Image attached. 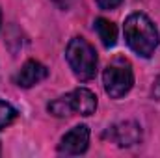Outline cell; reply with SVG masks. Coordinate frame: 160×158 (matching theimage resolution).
I'll return each instance as SVG.
<instances>
[{
  "label": "cell",
  "instance_id": "1",
  "mask_svg": "<svg viewBox=\"0 0 160 158\" xmlns=\"http://www.w3.org/2000/svg\"><path fill=\"white\" fill-rule=\"evenodd\" d=\"M123 34L130 50L142 58H151L160 43L158 30L145 13L128 15L123 24Z\"/></svg>",
  "mask_w": 160,
  "mask_h": 158
},
{
  "label": "cell",
  "instance_id": "2",
  "mask_svg": "<svg viewBox=\"0 0 160 158\" xmlns=\"http://www.w3.org/2000/svg\"><path fill=\"white\" fill-rule=\"evenodd\" d=\"M65 58L75 77L82 82H88L97 75V52L84 37H73L69 41Z\"/></svg>",
  "mask_w": 160,
  "mask_h": 158
},
{
  "label": "cell",
  "instance_id": "3",
  "mask_svg": "<svg viewBox=\"0 0 160 158\" xmlns=\"http://www.w3.org/2000/svg\"><path fill=\"white\" fill-rule=\"evenodd\" d=\"M102 84H104V91L110 95V99L125 97L134 86V73H132L128 60L116 58L112 63H108V67L102 73Z\"/></svg>",
  "mask_w": 160,
  "mask_h": 158
},
{
  "label": "cell",
  "instance_id": "4",
  "mask_svg": "<svg viewBox=\"0 0 160 158\" xmlns=\"http://www.w3.org/2000/svg\"><path fill=\"white\" fill-rule=\"evenodd\" d=\"M88 143H89V128L86 125H78V126L71 128L62 138L58 151L62 155H67V156H77V155L86 153Z\"/></svg>",
  "mask_w": 160,
  "mask_h": 158
},
{
  "label": "cell",
  "instance_id": "5",
  "mask_svg": "<svg viewBox=\"0 0 160 158\" xmlns=\"http://www.w3.org/2000/svg\"><path fill=\"white\" fill-rule=\"evenodd\" d=\"M47 75H48V71H47V67L43 63L36 62V60H28L21 67V71L17 73L15 84L19 87H32V86L39 84L41 80L47 78Z\"/></svg>",
  "mask_w": 160,
  "mask_h": 158
},
{
  "label": "cell",
  "instance_id": "6",
  "mask_svg": "<svg viewBox=\"0 0 160 158\" xmlns=\"http://www.w3.org/2000/svg\"><path fill=\"white\" fill-rule=\"evenodd\" d=\"M112 138L119 147H132L142 140V128L134 121H123L112 126Z\"/></svg>",
  "mask_w": 160,
  "mask_h": 158
},
{
  "label": "cell",
  "instance_id": "7",
  "mask_svg": "<svg viewBox=\"0 0 160 158\" xmlns=\"http://www.w3.org/2000/svg\"><path fill=\"white\" fill-rule=\"evenodd\" d=\"M69 99H71L73 112H77L80 116H91L97 110V97L88 87H77L75 91L69 93Z\"/></svg>",
  "mask_w": 160,
  "mask_h": 158
},
{
  "label": "cell",
  "instance_id": "8",
  "mask_svg": "<svg viewBox=\"0 0 160 158\" xmlns=\"http://www.w3.org/2000/svg\"><path fill=\"white\" fill-rule=\"evenodd\" d=\"M95 30L99 34V39L102 41V45L106 48H110V47L116 45V41H118V28H116L114 22H110L104 17H99L95 21Z\"/></svg>",
  "mask_w": 160,
  "mask_h": 158
},
{
  "label": "cell",
  "instance_id": "9",
  "mask_svg": "<svg viewBox=\"0 0 160 158\" xmlns=\"http://www.w3.org/2000/svg\"><path fill=\"white\" fill-rule=\"evenodd\" d=\"M47 108H48V112H50L54 117H67V116H71V114H73L69 95L54 99L52 102H48V106H47Z\"/></svg>",
  "mask_w": 160,
  "mask_h": 158
},
{
  "label": "cell",
  "instance_id": "10",
  "mask_svg": "<svg viewBox=\"0 0 160 158\" xmlns=\"http://www.w3.org/2000/svg\"><path fill=\"white\" fill-rule=\"evenodd\" d=\"M17 117V110L9 104V102H4L0 101V130L6 128L8 125H11Z\"/></svg>",
  "mask_w": 160,
  "mask_h": 158
},
{
  "label": "cell",
  "instance_id": "11",
  "mask_svg": "<svg viewBox=\"0 0 160 158\" xmlns=\"http://www.w3.org/2000/svg\"><path fill=\"white\" fill-rule=\"evenodd\" d=\"M95 2L101 9H116L118 6H121L123 0H95Z\"/></svg>",
  "mask_w": 160,
  "mask_h": 158
},
{
  "label": "cell",
  "instance_id": "12",
  "mask_svg": "<svg viewBox=\"0 0 160 158\" xmlns=\"http://www.w3.org/2000/svg\"><path fill=\"white\" fill-rule=\"evenodd\" d=\"M153 97H155V99H160V77L155 80V86H153Z\"/></svg>",
  "mask_w": 160,
  "mask_h": 158
},
{
  "label": "cell",
  "instance_id": "13",
  "mask_svg": "<svg viewBox=\"0 0 160 158\" xmlns=\"http://www.w3.org/2000/svg\"><path fill=\"white\" fill-rule=\"evenodd\" d=\"M0 22H2V11H0Z\"/></svg>",
  "mask_w": 160,
  "mask_h": 158
}]
</instances>
